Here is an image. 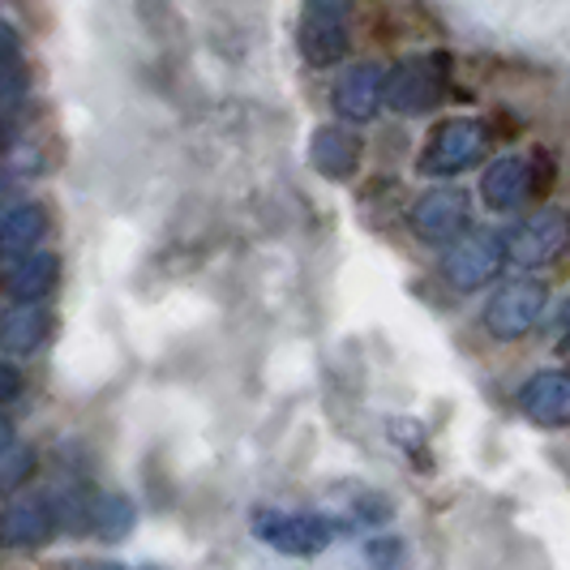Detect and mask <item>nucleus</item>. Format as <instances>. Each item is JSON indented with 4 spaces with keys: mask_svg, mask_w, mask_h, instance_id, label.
I'll return each instance as SVG.
<instances>
[{
    "mask_svg": "<svg viewBox=\"0 0 570 570\" xmlns=\"http://www.w3.org/2000/svg\"><path fill=\"white\" fill-rule=\"evenodd\" d=\"M254 537L271 544L275 553H287V558H314L335 541V528L317 514L262 507V511H254Z\"/></svg>",
    "mask_w": 570,
    "mask_h": 570,
    "instance_id": "obj_1",
    "label": "nucleus"
},
{
    "mask_svg": "<svg viewBox=\"0 0 570 570\" xmlns=\"http://www.w3.org/2000/svg\"><path fill=\"white\" fill-rule=\"evenodd\" d=\"M446 82H451V65H446V57L403 60L400 69L386 78V104L403 116L429 112L433 104H442Z\"/></svg>",
    "mask_w": 570,
    "mask_h": 570,
    "instance_id": "obj_2",
    "label": "nucleus"
},
{
    "mask_svg": "<svg viewBox=\"0 0 570 570\" xmlns=\"http://www.w3.org/2000/svg\"><path fill=\"white\" fill-rule=\"evenodd\" d=\"M489 146V134L481 120H442L433 129L429 146L421 150V171L425 176H455V171L472 168Z\"/></svg>",
    "mask_w": 570,
    "mask_h": 570,
    "instance_id": "obj_3",
    "label": "nucleus"
},
{
    "mask_svg": "<svg viewBox=\"0 0 570 570\" xmlns=\"http://www.w3.org/2000/svg\"><path fill=\"white\" fill-rule=\"evenodd\" d=\"M544 301H549V292H544L541 279H514V284L498 287L493 296H489L485 305V326L493 340H523L544 314Z\"/></svg>",
    "mask_w": 570,
    "mask_h": 570,
    "instance_id": "obj_4",
    "label": "nucleus"
},
{
    "mask_svg": "<svg viewBox=\"0 0 570 570\" xmlns=\"http://www.w3.org/2000/svg\"><path fill=\"white\" fill-rule=\"evenodd\" d=\"M502 257H507V240L498 232H472V236H459L455 245L442 254V275L459 292H472V287L489 284L498 275Z\"/></svg>",
    "mask_w": 570,
    "mask_h": 570,
    "instance_id": "obj_5",
    "label": "nucleus"
},
{
    "mask_svg": "<svg viewBox=\"0 0 570 570\" xmlns=\"http://www.w3.org/2000/svg\"><path fill=\"white\" fill-rule=\"evenodd\" d=\"M60 523V507L52 498L35 493V498H18L0 511V549H39L52 541Z\"/></svg>",
    "mask_w": 570,
    "mask_h": 570,
    "instance_id": "obj_6",
    "label": "nucleus"
},
{
    "mask_svg": "<svg viewBox=\"0 0 570 570\" xmlns=\"http://www.w3.org/2000/svg\"><path fill=\"white\" fill-rule=\"evenodd\" d=\"M412 228L429 245L459 240L463 228H468V198L455 194V189H433L425 198H416V206H412Z\"/></svg>",
    "mask_w": 570,
    "mask_h": 570,
    "instance_id": "obj_7",
    "label": "nucleus"
},
{
    "mask_svg": "<svg viewBox=\"0 0 570 570\" xmlns=\"http://www.w3.org/2000/svg\"><path fill=\"white\" fill-rule=\"evenodd\" d=\"M519 407L528 421L544 429H567L570 425V373H537L532 382H523L519 391Z\"/></svg>",
    "mask_w": 570,
    "mask_h": 570,
    "instance_id": "obj_8",
    "label": "nucleus"
},
{
    "mask_svg": "<svg viewBox=\"0 0 570 570\" xmlns=\"http://www.w3.org/2000/svg\"><path fill=\"white\" fill-rule=\"evenodd\" d=\"M567 236H570V219L553 215V210H541V215H532L523 228L514 232L507 254H511L519 266H541V262L562 254Z\"/></svg>",
    "mask_w": 570,
    "mask_h": 570,
    "instance_id": "obj_9",
    "label": "nucleus"
},
{
    "mask_svg": "<svg viewBox=\"0 0 570 570\" xmlns=\"http://www.w3.org/2000/svg\"><path fill=\"white\" fill-rule=\"evenodd\" d=\"M386 99V78L377 65H352L335 82V112L343 120H370Z\"/></svg>",
    "mask_w": 570,
    "mask_h": 570,
    "instance_id": "obj_10",
    "label": "nucleus"
},
{
    "mask_svg": "<svg viewBox=\"0 0 570 570\" xmlns=\"http://www.w3.org/2000/svg\"><path fill=\"white\" fill-rule=\"evenodd\" d=\"M309 159H314V168L322 176L347 180L352 171L361 168V138L340 129V125H322L314 134V142H309Z\"/></svg>",
    "mask_w": 570,
    "mask_h": 570,
    "instance_id": "obj_11",
    "label": "nucleus"
},
{
    "mask_svg": "<svg viewBox=\"0 0 570 570\" xmlns=\"http://www.w3.org/2000/svg\"><path fill=\"white\" fill-rule=\"evenodd\" d=\"M48 335H52V317H48L43 305H9L0 314V347H9L18 356H27L39 343H48Z\"/></svg>",
    "mask_w": 570,
    "mask_h": 570,
    "instance_id": "obj_12",
    "label": "nucleus"
},
{
    "mask_svg": "<svg viewBox=\"0 0 570 570\" xmlns=\"http://www.w3.org/2000/svg\"><path fill=\"white\" fill-rule=\"evenodd\" d=\"M48 232V215L39 206H18L0 219V257L4 262H22L35 254V245L43 240Z\"/></svg>",
    "mask_w": 570,
    "mask_h": 570,
    "instance_id": "obj_13",
    "label": "nucleus"
},
{
    "mask_svg": "<svg viewBox=\"0 0 570 570\" xmlns=\"http://www.w3.org/2000/svg\"><path fill=\"white\" fill-rule=\"evenodd\" d=\"M301 52H305L309 65H335V60L347 57V27H343V18L305 13V22H301Z\"/></svg>",
    "mask_w": 570,
    "mask_h": 570,
    "instance_id": "obj_14",
    "label": "nucleus"
},
{
    "mask_svg": "<svg viewBox=\"0 0 570 570\" xmlns=\"http://www.w3.org/2000/svg\"><path fill=\"white\" fill-rule=\"evenodd\" d=\"M57 279H60L57 254H30L9 266L4 287H9V296H18V301H43V292H52Z\"/></svg>",
    "mask_w": 570,
    "mask_h": 570,
    "instance_id": "obj_15",
    "label": "nucleus"
},
{
    "mask_svg": "<svg viewBox=\"0 0 570 570\" xmlns=\"http://www.w3.org/2000/svg\"><path fill=\"white\" fill-rule=\"evenodd\" d=\"M481 194H485L489 210H514L519 202L528 198V164L511 159V155L489 164L485 180H481Z\"/></svg>",
    "mask_w": 570,
    "mask_h": 570,
    "instance_id": "obj_16",
    "label": "nucleus"
},
{
    "mask_svg": "<svg viewBox=\"0 0 570 570\" xmlns=\"http://www.w3.org/2000/svg\"><path fill=\"white\" fill-rule=\"evenodd\" d=\"M134 523H138V511H134V502L125 498V493H104V498H95V514H90V532L99 537V541H125L129 532H134Z\"/></svg>",
    "mask_w": 570,
    "mask_h": 570,
    "instance_id": "obj_17",
    "label": "nucleus"
},
{
    "mask_svg": "<svg viewBox=\"0 0 570 570\" xmlns=\"http://www.w3.org/2000/svg\"><path fill=\"white\" fill-rule=\"evenodd\" d=\"M22 90H27V69H22V60L13 57V52H0V104L18 99Z\"/></svg>",
    "mask_w": 570,
    "mask_h": 570,
    "instance_id": "obj_18",
    "label": "nucleus"
},
{
    "mask_svg": "<svg viewBox=\"0 0 570 570\" xmlns=\"http://www.w3.org/2000/svg\"><path fill=\"white\" fill-rule=\"evenodd\" d=\"M553 180H558L553 159H549V155H537V159L528 164V198L544 202V198H549V189H553Z\"/></svg>",
    "mask_w": 570,
    "mask_h": 570,
    "instance_id": "obj_19",
    "label": "nucleus"
},
{
    "mask_svg": "<svg viewBox=\"0 0 570 570\" xmlns=\"http://www.w3.org/2000/svg\"><path fill=\"white\" fill-rule=\"evenodd\" d=\"M400 553H403L400 541H373L370 544V562L377 570H395L400 567Z\"/></svg>",
    "mask_w": 570,
    "mask_h": 570,
    "instance_id": "obj_20",
    "label": "nucleus"
},
{
    "mask_svg": "<svg viewBox=\"0 0 570 570\" xmlns=\"http://www.w3.org/2000/svg\"><path fill=\"white\" fill-rule=\"evenodd\" d=\"M18 391H22V373L13 370L9 361H0V403H9Z\"/></svg>",
    "mask_w": 570,
    "mask_h": 570,
    "instance_id": "obj_21",
    "label": "nucleus"
},
{
    "mask_svg": "<svg viewBox=\"0 0 570 570\" xmlns=\"http://www.w3.org/2000/svg\"><path fill=\"white\" fill-rule=\"evenodd\" d=\"M352 0H305V13H317V18H343Z\"/></svg>",
    "mask_w": 570,
    "mask_h": 570,
    "instance_id": "obj_22",
    "label": "nucleus"
},
{
    "mask_svg": "<svg viewBox=\"0 0 570 570\" xmlns=\"http://www.w3.org/2000/svg\"><path fill=\"white\" fill-rule=\"evenodd\" d=\"M558 352L570 356V309H562V326H558Z\"/></svg>",
    "mask_w": 570,
    "mask_h": 570,
    "instance_id": "obj_23",
    "label": "nucleus"
},
{
    "mask_svg": "<svg viewBox=\"0 0 570 570\" xmlns=\"http://www.w3.org/2000/svg\"><path fill=\"white\" fill-rule=\"evenodd\" d=\"M9 442H13V433H9V425H4V421H0V451H4V446H9Z\"/></svg>",
    "mask_w": 570,
    "mask_h": 570,
    "instance_id": "obj_24",
    "label": "nucleus"
},
{
    "mask_svg": "<svg viewBox=\"0 0 570 570\" xmlns=\"http://www.w3.org/2000/svg\"><path fill=\"white\" fill-rule=\"evenodd\" d=\"M82 570H120V567H112V562H90V567H82Z\"/></svg>",
    "mask_w": 570,
    "mask_h": 570,
    "instance_id": "obj_25",
    "label": "nucleus"
}]
</instances>
